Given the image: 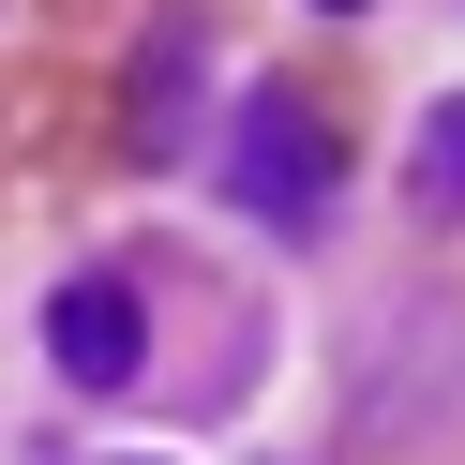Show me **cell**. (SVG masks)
<instances>
[{
  "instance_id": "obj_3",
  "label": "cell",
  "mask_w": 465,
  "mask_h": 465,
  "mask_svg": "<svg viewBox=\"0 0 465 465\" xmlns=\"http://www.w3.org/2000/svg\"><path fill=\"white\" fill-rule=\"evenodd\" d=\"M181 75H195V15L151 45V61H135V151H151V165L181 151V121H195V91H181Z\"/></svg>"
},
{
  "instance_id": "obj_2",
  "label": "cell",
  "mask_w": 465,
  "mask_h": 465,
  "mask_svg": "<svg viewBox=\"0 0 465 465\" xmlns=\"http://www.w3.org/2000/svg\"><path fill=\"white\" fill-rule=\"evenodd\" d=\"M45 361H61L75 391H135V375H151V331H135V285H121V271H75L61 301H45Z\"/></svg>"
},
{
  "instance_id": "obj_1",
  "label": "cell",
  "mask_w": 465,
  "mask_h": 465,
  "mask_svg": "<svg viewBox=\"0 0 465 465\" xmlns=\"http://www.w3.org/2000/svg\"><path fill=\"white\" fill-rule=\"evenodd\" d=\"M331 121H315L301 91H241V121H225V195H241L271 241H315L331 225Z\"/></svg>"
},
{
  "instance_id": "obj_4",
  "label": "cell",
  "mask_w": 465,
  "mask_h": 465,
  "mask_svg": "<svg viewBox=\"0 0 465 465\" xmlns=\"http://www.w3.org/2000/svg\"><path fill=\"white\" fill-rule=\"evenodd\" d=\"M405 165H420V211H435V225H465V91H435V105H420V151H405Z\"/></svg>"
},
{
  "instance_id": "obj_5",
  "label": "cell",
  "mask_w": 465,
  "mask_h": 465,
  "mask_svg": "<svg viewBox=\"0 0 465 465\" xmlns=\"http://www.w3.org/2000/svg\"><path fill=\"white\" fill-rule=\"evenodd\" d=\"M331 15H361V0H331Z\"/></svg>"
}]
</instances>
